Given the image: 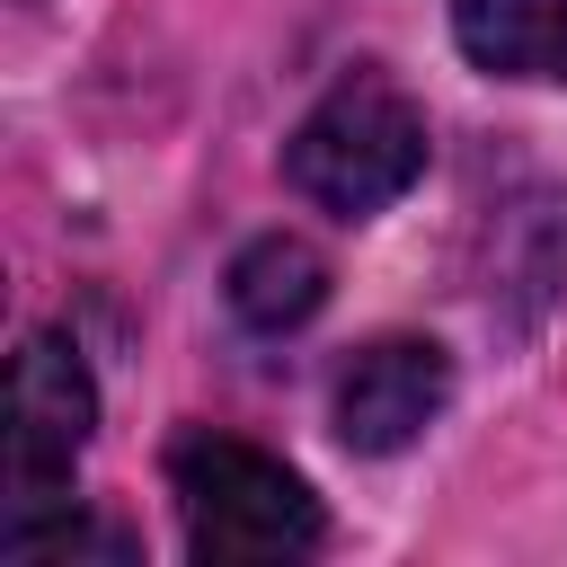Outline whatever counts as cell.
Returning <instances> with one entry per match:
<instances>
[{"instance_id":"cell-5","label":"cell","mask_w":567,"mask_h":567,"mask_svg":"<svg viewBox=\"0 0 567 567\" xmlns=\"http://www.w3.org/2000/svg\"><path fill=\"white\" fill-rule=\"evenodd\" d=\"M452 44L487 80H567V0H452Z\"/></svg>"},{"instance_id":"cell-2","label":"cell","mask_w":567,"mask_h":567,"mask_svg":"<svg viewBox=\"0 0 567 567\" xmlns=\"http://www.w3.org/2000/svg\"><path fill=\"white\" fill-rule=\"evenodd\" d=\"M284 177L337 213V221H363L381 204H399L416 177H425V115L416 97L390 80V71H346L284 142Z\"/></svg>"},{"instance_id":"cell-4","label":"cell","mask_w":567,"mask_h":567,"mask_svg":"<svg viewBox=\"0 0 567 567\" xmlns=\"http://www.w3.org/2000/svg\"><path fill=\"white\" fill-rule=\"evenodd\" d=\"M452 399V354L434 337H372L346 372H337V399H328V425L346 452L381 461V452H408Z\"/></svg>"},{"instance_id":"cell-6","label":"cell","mask_w":567,"mask_h":567,"mask_svg":"<svg viewBox=\"0 0 567 567\" xmlns=\"http://www.w3.org/2000/svg\"><path fill=\"white\" fill-rule=\"evenodd\" d=\"M319 301H328V257H319L310 239L266 230V239H248V248L230 257V319H239V328L284 337V328H301Z\"/></svg>"},{"instance_id":"cell-3","label":"cell","mask_w":567,"mask_h":567,"mask_svg":"<svg viewBox=\"0 0 567 567\" xmlns=\"http://www.w3.org/2000/svg\"><path fill=\"white\" fill-rule=\"evenodd\" d=\"M89 425H97V390H89L80 346L35 328L18 346V372H9V487H18V514L62 505L53 487L89 452Z\"/></svg>"},{"instance_id":"cell-1","label":"cell","mask_w":567,"mask_h":567,"mask_svg":"<svg viewBox=\"0 0 567 567\" xmlns=\"http://www.w3.org/2000/svg\"><path fill=\"white\" fill-rule=\"evenodd\" d=\"M168 496H177L186 558H204V567H292L328 540L310 478L213 425L168 443Z\"/></svg>"}]
</instances>
